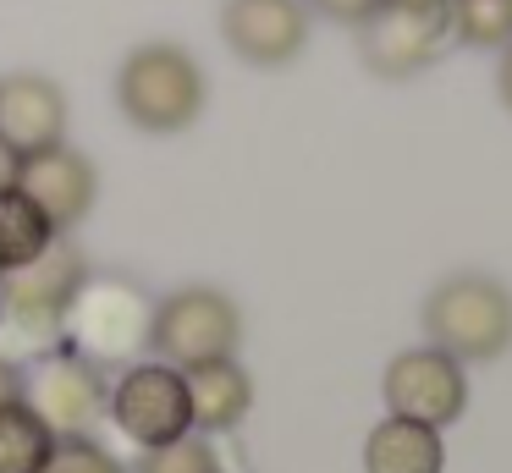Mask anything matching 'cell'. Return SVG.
Returning a JSON list of instances; mask_svg holds the SVG:
<instances>
[{
    "instance_id": "cell-6",
    "label": "cell",
    "mask_w": 512,
    "mask_h": 473,
    "mask_svg": "<svg viewBox=\"0 0 512 473\" xmlns=\"http://www.w3.org/2000/svg\"><path fill=\"white\" fill-rule=\"evenodd\" d=\"M116 429H122L133 446H166V440L188 435L193 413H188V380H182L177 363L155 358V363H127V374L111 385L105 396Z\"/></svg>"
},
{
    "instance_id": "cell-15",
    "label": "cell",
    "mask_w": 512,
    "mask_h": 473,
    "mask_svg": "<svg viewBox=\"0 0 512 473\" xmlns=\"http://www.w3.org/2000/svg\"><path fill=\"white\" fill-rule=\"evenodd\" d=\"M56 237L61 231L50 226V215L23 193V187H6V193H0V275L28 264V259H39Z\"/></svg>"
},
{
    "instance_id": "cell-19",
    "label": "cell",
    "mask_w": 512,
    "mask_h": 473,
    "mask_svg": "<svg viewBox=\"0 0 512 473\" xmlns=\"http://www.w3.org/2000/svg\"><path fill=\"white\" fill-rule=\"evenodd\" d=\"M39 473H122V462L111 457L105 446H94L89 435H61L50 462Z\"/></svg>"
},
{
    "instance_id": "cell-13",
    "label": "cell",
    "mask_w": 512,
    "mask_h": 473,
    "mask_svg": "<svg viewBox=\"0 0 512 473\" xmlns=\"http://www.w3.org/2000/svg\"><path fill=\"white\" fill-rule=\"evenodd\" d=\"M188 380V413H193V429L204 435H221V429H237L254 407V380L243 374L237 358H215V363H193L182 369Z\"/></svg>"
},
{
    "instance_id": "cell-2",
    "label": "cell",
    "mask_w": 512,
    "mask_h": 473,
    "mask_svg": "<svg viewBox=\"0 0 512 473\" xmlns=\"http://www.w3.org/2000/svg\"><path fill=\"white\" fill-rule=\"evenodd\" d=\"M424 330L457 363H485L512 347V292L490 275H452L424 303Z\"/></svg>"
},
{
    "instance_id": "cell-10",
    "label": "cell",
    "mask_w": 512,
    "mask_h": 473,
    "mask_svg": "<svg viewBox=\"0 0 512 473\" xmlns=\"http://www.w3.org/2000/svg\"><path fill=\"white\" fill-rule=\"evenodd\" d=\"M221 33L248 66H287L309 44V11L298 0H226Z\"/></svg>"
},
{
    "instance_id": "cell-16",
    "label": "cell",
    "mask_w": 512,
    "mask_h": 473,
    "mask_svg": "<svg viewBox=\"0 0 512 473\" xmlns=\"http://www.w3.org/2000/svg\"><path fill=\"white\" fill-rule=\"evenodd\" d=\"M56 440L61 435L23 396L0 407V473H39L50 462V451H56Z\"/></svg>"
},
{
    "instance_id": "cell-22",
    "label": "cell",
    "mask_w": 512,
    "mask_h": 473,
    "mask_svg": "<svg viewBox=\"0 0 512 473\" xmlns=\"http://www.w3.org/2000/svg\"><path fill=\"white\" fill-rule=\"evenodd\" d=\"M17 396H23V374H17V363L0 358V407L17 402Z\"/></svg>"
},
{
    "instance_id": "cell-3",
    "label": "cell",
    "mask_w": 512,
    "mask_h": 473,
    "mask_svg": "<svg viewBox=\"0 0 512 473\" xmlns=\"http://www.w3.org/2000/svg\"><path fill=\"white\" fill-rule=\"evenodd\" d=\"M89 281V264L83 253L72 248L67 237H56L39 259L17 264V270L0 275V314L6 325L23 330L34 347H56L61 341V325H67V308L78 297V286Z\"/></svg>"
},
{
    "instance_id": "cell-1",
    "label": "cell",
    "mask_w": 512,
    "mask_h": 473,
    "mask_svg": "<svg viewBox=\"0 0 512 473\" xmlns=\"http://www.w3.org/2000/svg\"><path fill=\"white\" fill-rule=\"evenodd\" d=\"M116 105L138 132H182L204 110V72L177 44H144L116 72Z\"/></svg>"
},
{
    "instance_id": "cell-17",
    "label": "cell",
    "mask_w": 512,
    "mask_h": 473,
    "mask_svg": "<svg viewBox=\"0 0 512 473\" xmlns=\"http://www.w3.org/2000/svg\"><path fill=\"white\" fill-rule=\"evenodd\" d=\"M452 6V33L479 50L512 44V0H446Z\"/></svg>"
},
{
    "instance_id": "cell-4",
    "label": "cell",
    "mask_w": 512,
    "mask_h": 473,
    "mask_svg": "<svg viewBox=\"0 0 512 473\" xmlns=\"http://www.w3.org/2000/svg\"><path fill=\"white\" fill-rule=\"evenodd\" d=\"M237 341H243V314H237V303L226 292H215V286L171 292L166 303H155V314H149V347H155V358L177 363V369L232 358Z\"/></svg>"
},
{
    "instance_id": "cell-8",
    "label": "cell",
    "mask_w": 512,
    "mask_h": 473,
    "mask_svg": "<svg viewBox=\"0 0 512 473\" xmlns=\"http://www.w3.org/2000/svg\"><path fill=\"white\" fill-rule=\"evenodd\" d=\"M105 396L111 391H105V380H100V363H89L72 347L39 352L34 374L23 380V402L34 407L56 435H83V429L105 413Z\"/></svg>"
},
{
    "instance_id": "cell-23",
    "label": "cell",
    "mask_w": 512,
    "mask_h": 473,
    "mask_svg": "<svg viewBox=\"0 0 512 473\" xmlns=\"http://www.w3.org/2000/svg\"><path fill=\"white\" fill-rule=\"evenodd\" d=\"M496 83H501V99H507V110H512V44H501V72H496Z\"/></svg>"
},
{
    "instance_id": "cell-11",
    "label": "cell",
    "mask_w": 512,
    "mask_h": 473,
    "mask_svg": "<svg viewBox=\"0 0 512 473\" xmlns=\"http://www.w3.org/2000/svg\"><path fill=\"white\" fill-rule=\"evenodd\" d=\"M17 187H23L28 198H34L39 209L50 215V226L67 231L78 226L83 215H89L94 204V165L83 160L78 149H67V143H50V149L39 154H23V171H17Z\"/></svg>"
},
{
    "instance_id": "cell-5",
    "label": "cell",
    "mask_w": 512,
    "mask_h": 473,
    "mask_svg": "<svg viewBox=\"0 0 512 473\" xmlns=\"http://www.w3.org/2000/svg\"><path fill=\"white\" fill-rule=\"evenodd\" d=\"M452 33L446 0H386L375 17L358 22V50L375 77H413L441 55Z\"/></svg>"
},
{
    "instance_id": "cell-14",
    "label": "cell",
    "mask_w": 512,
    "mask_h": 473,
    "mask_svg": "<svg viewBox=\"0 0 512 473\" xmlns=\"http://www.w3.org/2000/svg\"><path fill=\"white\" fill-rule=\"evenodd\" d=\"M441 468H446V446H441V429L430 424L391 413L364 440V473H441Z\"/></svg>"
},
{
    "instance_id": "cell-7",
    "label": "cell",
    "mask_w": 512,
    "mask_h": 473,
    "mask_svg": "<svg viewBox=\"0 0 512 473\" xmlns=\"http://www.w3.org/2000/svg\"><path fill=\"white\" fill-rule=\"evenodd\" d=\"M149 314L155 308L122 281H83L78 297L67 308L61 336H72V352H83L89 363L100 358H127L149 341Z\"/></svg>"
},
{
    "instance_id": "cell-18",
    "label": "cell",
    "mask_w": 512,
    "mask_h": 473,
    "mask_svg": "<svg viewBox=\"0 0 512 473\" xmlns=\"http://www.w3.org/2000/svg\"><path fill=\"white\" fill-rule=\"evenodd\" d=\"M138 473H221V457H215L210 440H199L188 429V435L166 440V446H149Z\"/></svg>"
},
{
    "instance_id": "cell-12",
    "label": "cell",
    "mask_w": 512,
    "mask_h": 473,
    "mask_svg": "<svg viewBox=\"0 0 512 473\" xmlns=\"http://www.w3.org/2000/svg\"><path fill=\"white\" fill-rule=\"evenodd\" d=\"M67 132V94L39 72H17L0 83V138L17 154H39Z\"/></svg>"
},
{
    "instance_id": "cell-21",
    "label": "cell",
    "mask_w": 512,
    "mask_h": 473,
    "mask_svg": "<svg viewBox=\"0 0 512 473\" xmlns=\"http://www.w3.org/2000/svg\"><path fill=\"white\" fill-rule=\"evenodd\" d=\"M17 171H23V154L0 138V193H6V187H17Z\"/></svg>"
},
{
    "instance_id": "cell-20",
    "label": "cell",
    "mask_w": 512,
    "mask_h": 473,
    "mask_svg": "<svg viewBox=\"0 0 512 473\" xmlns=\"http://www.w3.org/2000/svg\"><path fill=\"white\" fill-rule=\"evenodd\" d=\"M320 6L331 11L336 22H353V28H358V22H364V17H375V11L386 6V0H320Z\"/></svg>"
},
{
    "instance_id": "cell-9",
    "label": "cell",
    "mask_w": 512,
    "mask_h": 473,
    "mask_svg": "<svg viewBox=\"0 0 512 473\" xmlns=\"http://www.w3.org/2000/svg\"><path fill=\"white\" fill-rule=\"evenodd\" d=\"M386 407L397 418H413V424L446 429L463 418L468 407V380L463 363L441 347H413L402 358H391L386 369Z\"/></svg>"
}]
</instances>
